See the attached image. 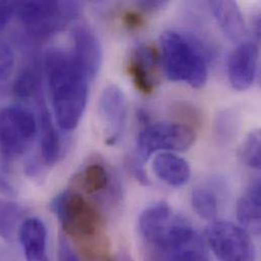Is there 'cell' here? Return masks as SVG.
Instances as JSON below:
<instances>
[{"mask_svg": "<svg viewBox=\"0 0 261 261\" xmlns=\"http://www.w3.org/2000/svg\"><path fill=\"white\" fill-rule=\"evenodd\" d=\"M15 1H0V33L5 29L12 15L15 14Z\"/></svg>", "mask_w": 261, "mask_h": 261, "instance_id": "26", "label": "cell"}, {"mask_svg": "<svg viewBox=\"0 0 261 261\" xmlns=\"http://www.w3.org/2000/svg\"><path fill=\"white\" fill-rule=\"evenodd\" d=\"M258 66V46L247 41L241 43L230 55L228 76L231 86L237 91L249 89L255 81Z\"/></svg>", "mask_w": 261, "mask_h": 261, "instance_id": "11", "label": "cell"}, {"mask_svg": "<svg viewBox=\"0 0 261 261\" xmlns=\"http://www.w3.org/2000/svg\"><path fill=\"white\" fill-rule=\"evenodd\" d=\"M160 53L151 46L140 45L132 52L128 62V73L136 89L142 94H151L154 90V72L160 63Z\"/></svg>", "mask_w": 261, "mask_h": 261, "instance_id": "12", "label": "cell"}, {"mask_svg": "<svg viewBox=\"0 0 261 261\" xmlns=\"http://www.w3.org/2000/svg\"><path fill=\"white\" fill-rule=\"evenodd\" d=\"M128 165H129V169H130L131 172L133 173L134 177H135L138 181H140L142 184L148 185V183H149V182H148V178H147V176H146L144 170L142 169V167H141L136 161H134V160L129 161Z\"/></svg>", "mask_w": 261, "mask_h": 261, "instance_id": "29", "label": "cell"}, {"mask_svg": "<svg viewBox=\"0 0 261 261\" xmlns=\"http://www.w3.org/2000/svg\"><path fill=\"white\" fill-rule=\"evenodd\" d=\"M109 182L106 169L100 164L90 165L83 176V187L89 194H95L103 191Z\"/></svg>", "mask_w": 261, "mask_h": 261, "instance_id": "21", "label": "cell"}, {"mask_svg": "<svg viewBox=\"0 0 261 261\" xmlns=\"http://www.w3.org/2000/svg\"><path fill=\"white\" fill-rule=\"evenodd\" d=\"M260 207V182L255 181L240 198L237 205V217L241 225L255 233H259Z\"/></svg>", "mask_w": 261, "mask_h": 261, "instance_id": "17", "label": "cell"}, {"mask_svg": "<svg viewBox=\"0 0 261 261\" xmlns=\"http://www.w3.org/2000/svg\"><path fill=\"white\" fill-rule=\"evenodd\" d=\"M261 139L259 130L251 131L239 149L242 163L251 169L259 170L261 166Z\"/></svg>", "mask_w": 261, "mask_h": 261, "instance_id": "20", "label": "cell"}, {"mask_svg": "<svg viewBox=\"0 0 261 261\" xmlns=\"http://www.w3.org/2000/svg\"><path fill=\"white\" fill-rule=\"evenodd\" d=\"M65 233L76 239L94 238L102 228L99 210L79 193L64 191L50 203Z\"/></svg>", "mask_w": 261, "mask_h": 261, "instance_id": "5", "label": "cell"}, {"mask_svg": "<svg viewBox=\"0 0 261 261\" xmlns=\"http://www.w3.org/2000/svg\"><path fill=\"white\" fill-rule=\"evenodd\" d=\"M196 135L194 130L180 123L161 122L147 125L137 138V148L142 160H147L153 152L185 151L189 149Z\"/></svg>", "mask_w": 261, "mask_h": 261, "instance_id": "8", "label": "cell"}, {"mask_svg": "<svg viewBox=\"0 0 261 261\" xmlns=\"http://www.w3.org/2000/svg\"><path fill=\"white\" fill-rule=\"evenodd\" d=\"M18 237L27 261H49L47 230L40 219H25L19 226Z\"/></svg>", "mask_w": 261, "mask_h": 261, "instance_id": "13", "label": "cell"}, {"mask_svg": "<svg viewBox=\"0 0 261 261\" xmlns=\"http://www.w3.org/2000/svg\"><path fill=\"white\" fill-rule=\"evenodd\" d=\"M22 216V208L17 203L0 198V238L11 240Z\"/></svg>", "mask_w": 261, "mask_h": 261, "instance_id": "19", "label": "cell"}, {"mask_svg": "<svg viewBox=\"0 0 261 261\" xmlns=\"http://www.w3.org/2000/svg\"><path fill=\"white\" fill-rule=\"evenodd\" d=\"M45 71L56 122L62 130L75 129L88 104L90 77L70 53L56 48L45 54Z\"/></svg>", "mask_w": 261, "mask_h": 261, "instance_id": "2", "label": "cell"}, {"mask_svg": "<svg viewBox=\"0 0 261 261\" xmlns=\"http://www.w3.org/2000/svg\"><path fill=\"white\" fill-rule=\"evenodd\" d=\"M208 6L223 33L233 42L245 37L246 24L243 13L235 1H210Z\"/></svg>", "mask_w": 261, "mask_h": 261, "instance_id": "14", "label": "cell"}, {"mask_svg": "<svg viewBox=\"0 0 261 261\" xmlns=\"http://www.w3.org/2000/svg\"><path fill=\"white\" fill-rule=\"evenodd\" d=\"M123 21L129 30H137L144 23L143 16L136 11H126L123 15Z\"/></svg>", "mask_w": 261, "mask_h": 261, "instance_id": "27", "label": "cell"}, {"mask_svg": "<svg viewBox=\"0 0 261 261\" xmlns=\"http://www.w3.org/2000/svg\"><path fill=\"white\" fill-rule=\"evenodd\" d=\"M71 37L73 59L90 79H94L103 63V50L96 33L88 24L82 23L73 28Z\"/></svg>", "mask_w": 261, "mask_h": 261, "instance_id": "10", "label": "cell"}, {"mask_svg": "<svg viewBox=\"0 0 261 261\" xmlns=\"http://www.w3.org/2000/svg\"><path fill=\"white\" fill-rule=\"evenodd\" d=\"M205 240L221 261H254L255 258L249 234L234 223L213 222L205 230Z\"/></svg>", "mask_w": 261, "mask_h": 261, "instance_id": "7", "label": "cell"}, {"mask_svg": "<svg viewBox=\"0 0 261 261\" xmlns=\"http://www.w3.org/2000/svg\"><path fill=\"white\" fill-rule=\"evenodd\" d=\"M58 261H82L80 256L71 247L69 241L65 236H60L58 242Z\"/></svg>", "mask_w": 261, "mask_h": 261, "instance_id": "25", "label": "cell"}, {"mask_svg": "<svg viewBox=\"0 0 261 261\" xmlns=\"http://www.w3.org/2000/svg\"><path fill=\"white\" fill-rule=\"evenodd\" d=\"M42 99V98H41ZM39 101V130L40 145L43 161L47 165H54L58 162L61 154V144L58 131L56 129L52 116L44 104L43 100Z\"/></svg>", "mask_w": 261, "mask_h": 261, "instance_id": "16", "label": "cell"}, {"mask_svg": "<svg viewBox=\"0 0 261 261\" xmlns=\"http://www.w3.org/2000/svg\"><path fill=\"white\" fill-rule=\"evenodd\" d=\"M191 204L194 212L202 219L213 221L219 214V196L214 187L200 184L192 190Z\"/></svg>", "mask_w": 261, "mask_h": 261, "instance_id": "18", "label": "cell"}, {"mask_svg": "<svg viewBox=\"0 0 261 261\" xmlns=\"http://www.w3.org/2000/svg\"><path fill=\"white\" fill-rule=\"evenodd\" d=\"M81 11L75 1H20L15 13L27 27L31 40L42 42L66 27Z\"/></svg>", "mask_w": 261, "mask_h": 261, "instance_id": "4", "label": "cell"}, {"mask_svg": "<svg viewBox=\"0 0 261 261\" xmlns=\"http://www.w3.org/2000/svg\"><path fill=\"white\" fill-rule=\"evenodd\" d=\"M98 111L107 132L106 142L116 144L124 134L128 117V102L124 92L117 86H108L100 97Z\"/></svg>", "mask_w": 261, "mask_h": 261, "instance_id": "9", "label": "cell"}, {"mask_svg": "<svg viewBox=\"0 0 261 261\" xmlns=\"http://www.w3.org/2000/svg\"><path fill=\"white\" fill-rule=\"evenodd\" d=\"M138 7L143 9L146 12H155L164 9L168 5V1H162V0H141L137 2Z\"/></svg>", "mask_w": 261, "mask_h": 261, "instance_id": "28", "label": "cell"}, {"mask_svg": "<svg viewBox=\"0 0 261 261\" xmlns=\"http://www.w3.org/2000/svg\"><path fill=\"white\" fill-rule=\"evenodd\" d=\"M152 169L162 181L173 187L184 186L191 176L189 164L171 152L159 153L153 159Z\"/></svg>", "mask_w": 261, "mask_h": 261, "instance_id": "15", "label": "cell"}, {"mask_svg": "<svg viewBox=\"0 0 261 261\" xmlns=\"http://www.w3.org/2000/svg\"><path fill=\"white\" fill-rule=\"evenodd\" d=\"M162 58L169 81L183 83L194 89L207 81L206 59L199 47L175 31H166L160 38Z\"/></svg>", "mask_w": 261, "mask_h": 261, "instance_id": "3", "label": "cell"}, {"mask_svg": "<svg viewBox=\"0 0 261 261\" xmlns=\"http://www.w3.org/2000/svg\"><path fill=\"white\" fill-rule=\"evenodd\" d=\"M238 115L232 110L222 112L216 121V133L218 137L224 140L230 139L237 130Z\"/></svg>", "mask_w": 261, "mask_h": 261, "instance_id": "23", "label": "cell"}, {"mask_svg": "<svg viewBox=\"0 0 261 261\" xmlns=\"http://www.w3.org/2000/svg\"><path fill=\"white\" fill-rule=\"evenodd\" d=\"M0 192L8 196H12L15 194V190L12 184L1 174H0Z\"/></svg>", "mask_w": 261, "mask_h": 261, "instance_id": "30", "label": "cell"}, {"mask_svg": "<svg viewBox=\"0 0 261 261\" xmlns=\"http://www.w3.org/2000/svg\"><path fill=\"white\" fill-rule=\"evenodd\" d=\"M38 123L34 115L20 106L0 110V153L10 160L21 154L35 138Z\"/></svg>", "mask_w": 261, "mask_h": 261, "instance_id": "6", "label": "cell"}, {"mask_svg": "<svg viewBox=\"0 0 261 261\" xmlns=\"http://www.w3.org/2000/svg\"><path fill=\"white\" fill-rule=\"evenodd\" d=\"M118 261H132L131 260V258L130 257H129V256H127V255H125V254H124V255H122V256H121V257H120V259H119V260Z\"/></svg>", "mask_w": 261, "mask_h": 261, "instance_id": "31", "label": "cell"}, {"mask_svg": "<svg viewBox=\"0 0 261 261\" xmlns=\"http://www.w3.org/2000/svg\"><path fill=\"white\" fill-rule=\"evenodd\" d=\"M39 92V82L32 70L23 69L15 77L12 85V93L15 98L27 100Z\"/></svg>", "mask_w": 261, "mask_h": 261, "instance_id": "22", "label": "cell"}, {"mask_svg": "<svg viewBox=\"0 0 261 261\" xmlns=\"http://www.w3.org/2000/svg\"><path fill=\"white\" fill-rule=\"evenodd\" d=\"M138 230L145 261H208L205 241L166 202L147 207L139 217Z\"/></svg>", "mask_w": 261, "mask_h": 261, "instance_id": "1", "label": "cell"}, {"mask_svg": "<svg viewBox=\"0 0 261 261\" xmlns=\"http://www.w3.org/2000/svg\"><path fill=\"white\" fill-rule=\"evenodd\" d=\"M14 65V53L5 42L0 41V82L4 81L11 72Z\"/></svg>", "mask_w": 261, "mask_h": 261, "instance_id": "24", "label": "cell"}]
</instances>
